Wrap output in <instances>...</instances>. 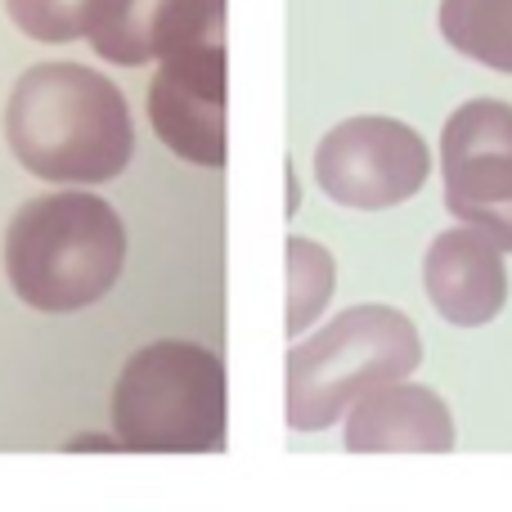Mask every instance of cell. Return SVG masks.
I'll return each mask as SVG.
<instances>
[{
    "mask_svg": "<svg viewBox=\"0 0 512 512\" xmlns=\"http://www.w3.org/2000/svg\"><path fill=\"white\" fill-rule=\"evenodd\" d=\"M5 144L45 185H108L135 153L126 95L81 63H36L5 104Z\"/></svg>",
    "mask_w": 512,
    "mask_h": 512,
    "instance_id": "1",
    "label": "cell"
},
{
    "mask_svg": "<svg viewBox=\"0 0 512 512\" xmlns=\"http://www.w3.org/2000/svg\"><path fill=\"white\" fill-rule=\"evenodd\" d=\"M126 270V225L86 185L41 194L5 230V274L23 306L72 315L117 288Z\"/></svg>",
    "mask_w": 512,
    "mask_h": 512,
    "instance_id": "2",
    "label": "cell"
},
{
    "mask_svg": "<svg viewBox=\"0 0 512 512\" xmlns=\"http://www.w3.org/2000/svg\"><path fill=\"white\" fill-rule=\"evenodd\" d=\"M423 364L418 324L396 306H351L283 360V418L292 432H324L364 391L400 382Z\"/></svg>",
    "mask_w": 512,
    "mask_h": 512,
    "instance_id": "3",
    "label": "cell"
},
{
    "mask_svg": "<svg viewBox=\"0 0 512 512\" xmlns=\"http://www.w3.org/2000/svg\"><path fill=\"white\" fill-rule=\"evenodd\" d=\"M113 432L131 454H221L225 360L180 337L140 346L117 373Z\"/></svg>",
    "mask_w": 512,
    "mask_h": 512,
    "instance_id": "4",
    "label": "cell"
},
{
    "mask_svg": "<svg viewBox=\"0 0 512 512\" xmlns=\"http://www.w3.org/2000/svg\"><path fill=\"white\" fill-rule=\"evenodd\" d=\"M432 176V149L400 117H346L315 144V180L337 207L387 212Z\"/></svg>",
    "mask_w": 512,
    "mask_h": 512,
    "instance_id": "5",
    "label": "cell"
},
{
    "mask_svg": "<svg viewBox=\"0 0 512 512\" xmlns=\"http://www.w3.org/2000/svg\"><path fill=\"white\" fill-rule=\"evenodd\" d=\"M441 180L454 221L512 252V104L468 99L441 131Z\"/></svg>",
    "mask_w": 512,
    "mask_h": 512,
    "instance_id": "6",
    "label": "cell"
},
{
    "mask_svg": "<svg viewBox=\"0 0 512 512\" xmlns=\"http://www.w3.org/2000/svg\"><path fill=\"white\" fill-rule=\"evenodd\" d=\"M153 135L180 162L225 167V32H207L158 59L149 81Z\"/></svg>",
    "mask_w": 512,
    "mask_h": 512,
    "instance_id": "7",
    "label": "cell"
},
{
    "mask_svg": "<svg viewBox=\"0 0 512 512\" xmlns=\"http://www.w3.org/2000/svg\"><path fill=\"white\" fill-rule=\"evenodd\" d=\"M423 292L432 310L454 328H481L508 306L504 248L477 225L436 234L423 256Z\"/></svg>",
    "mask_w": 512,
    "mask_h": 512,
    "instance_id": "8",
    "label": "cell"
},
{
    "mask_svg": "<svg viewBox=\"0 0 512 512\" xmlns=\"http://www.w3.org/2000/svg\"><path fill=\"white\" fill-rule=\"evenodd\" d=\"M207 32H225V0H104L90 45L104 63L144 68Z\"/></svg>",
    "mask_w": 512,
    "mask_h": 512,
    "instance_id": "9",
    "label": "cell"
},
{
    "mask_svg": "<svg viewBox=\"0 0 512 512\" xmlns=\"http://www.w3.org/2000/svg\"><path fill=\"white\" fill-rule=\"evenodd\" d=\"M351 454H450L454 414L432 387L382 382L346 409Z\"/></svg>",
    "mask_w": 512,
    "mask_h": 512,
    "instance_id": "10",
    "label": "cell"
},
{
    "mask_svg": "<svg viewBox=\"0 0 512 512\" xmlns=\"http://www.w3.org/2000/svg\"><path fill=\"white\" fill-rule=\"evenodd\" d=\"M441 36L463 59L512 77V0H441Z\"/></svg>",
    "mask_w": 512,
    "mask_h": 512,
    "instance_id": "11",
    "label": "cell"
},
{
    "mask_svg": "<svg viewBox=\"0 0 512 512\" xmlns=\"http://www.w3.org/2000/svg\"><path fill=\"white\" fill-rule=\"evenodd\" d=\"M288 310H283V333H306L328 310L337 288V261L324 243L288 239Z\"/></svg>",
    "mask_w": 512,
    "mask_h": 512,
    "instance_id": "12",
    "label": "cell"
},
{
    "mask_svg": "<svg viewBox=\"0 0 512 512\" xmlns=\"http://www.w3.org/2000/svg\"><path fill=\"white\" fill-rule=\"evenodd\" d=\"M9 23L41 45H68L90 36L104 0H5Z\"/></svg>",
    "mask_w": 512,
    "mask_h": 512,
    "instance_id": "13",
    "label": "cell"
},
{
    "mask_svg": "<svg viewBox=\"0 0 512 512\" xmlns=\"http://www.w3.org/2000/svg\"><path fill=\"white\" fill-rule=\"evenodd\" d=\"M297 203H301V194H297V176L288 171V212H297Z\"/></svg>",
    "mask_w": 512,
    "mask_h": 512,
    "instance_id": "14",
    "label": "cell"
}]
</instances>
